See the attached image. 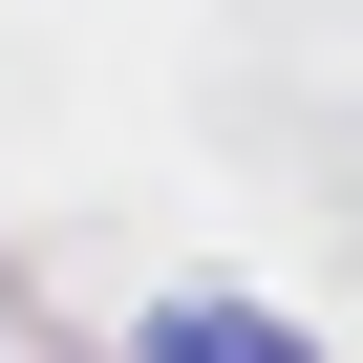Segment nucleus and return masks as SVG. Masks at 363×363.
<instances>
[{
    "mask_svg": "<svg viewBox=\"0 0 363 363\" xmlns=\"http://www.w3.org/2000/svg\"><path fill=\"white\" fill-rule=\"evenodd\" d=\"M150 363H320V342H299V320H257V299H171V320H150Z\"/></svg>",
    "mask_w": 363,
    "mask_h": 363,
    "instance_id": "f257e3e1",
    "label": "nucleus"
}]
</instances>
